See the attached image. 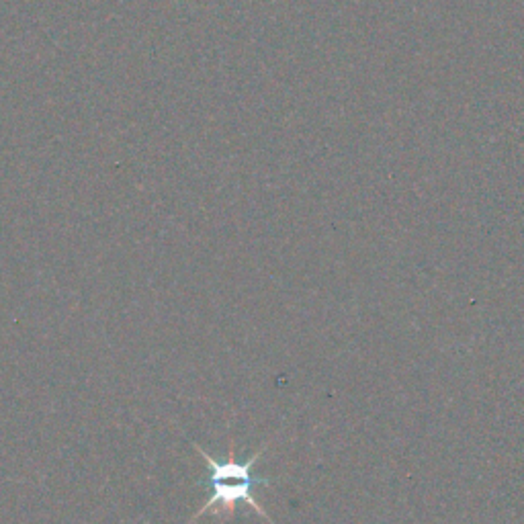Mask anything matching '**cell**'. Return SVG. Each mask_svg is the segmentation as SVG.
<instances>
[{
    "label": "cell",
    "mask_w": 524,
    "mask_h": 524,
    "mask_svg": "<svg viewBox=\"0 0 524 524\" xmlns=\"http://www.w3.org/2000/svg\"><path fill=\"white\" fill-rule=\"evenodd\" d=\"M209 479H211V486H213V496L201 506V510L187 524H195L207 510H213L215 516H228L230 518V516H234L238 502H246L250 508H254L267 522L275 524L271 520V516H267V512L262 510V506L254 500V496L250 492L258 484L260 486H271V479L252 475V471L236 477L234 484H230L228 477H209Z\"/></svg>",
    "instance_id": "obj_1"
}]
</instances>
